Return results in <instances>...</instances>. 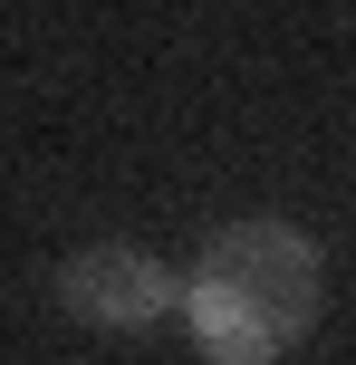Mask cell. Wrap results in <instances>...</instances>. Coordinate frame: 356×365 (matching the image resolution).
I'll return each mask as SVG.
<instances>
[{
    "instance_id": "2",
    "label": "cell",
    "mask_w": 356,
    "mask_h": 365,
    "mask_svg": "<svg viewBox=\"0 0 356 365\" xmlns=\"http://www.w3.org/2000/svg\"><path fill=\"white\" fill-rule=\"evenodd\" d=\"M58 308L96 336H154L183 317V269L135 250V240H87L58 259Z\"/></svg>"
},
{
    "instance_id": "1",
    "label": "cell",
    "mask_w": 356,
    "mask_h": 365,
    "mask_svg": "<svg viewBox=\"0 0 356 365\" xmlns=\"http://www.w3.org/2000/svg\"><path fill=\"white\" fill-rule=\"evenodd\" d=\"M327 317V250L280 212L222 221L183 269V336L203 365H289Z\"/></svg>"
}]
</instances>
